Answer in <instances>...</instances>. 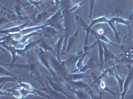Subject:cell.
I'll list each match as a JSON object with an SVG mask.
<instances>
[{
	"label": "cell",
	"instance_id": "obj_1",
	"mask_svg": "<svg viewBox=\"0 0 133 99\" xmlns=\"http://www.w3.org/2000/svg\"><path fill=\"white\" fill-rule=\"evenodd\" d=\"M34 48L31 49L30 50L26 53L25 56H27V63H14L13 65H10L9 67H17L21 69H24L27 70L30 73L31 75L33 77L35 80L38 81L40 82V84L44 87V85L43 83L42 78H41V75H40L39 68L38 65V61L37 58H35L34 56V51H33Z\"/></svg>",
	"mask_w": 133,
	"mask_h": 99
},
{
	"label": "cell",
	"instance_id": "obj_2",
	"mask_svg": "<svg viewBox=\"0 0 133 99\" xmlns=\"http://www.w3.org/2000/svg\"><path fill=\"white\" fill-rule=\"evenodd\" d=\"M76 20L78 21V23L83 27V30H85L86 32V36H85V42H84V46H83V51L84 52H87L91 50L93 48V47L97 44V40L92 44L91 46H89V37L90 35V30L92 29V27L94 25H95L97 24H101V23H109L110 19H107L106 16H102L101 17L95 19H92L91 21V24L89 25H88L85 21H83L81 18H80L78 15L76 16Z\"/></svg>",
	"mask_w": 133,
	"mask_h": 99
},
{
	"label": "cell",
	"instance_id": "obj_3",
	"mask_svg": "<svg viewBox=\"0 0 133 99\" xmlns=\"http://www.w3.org/2000/svg\"><path fill=\"white\" fill-rule=\"evenodd\" d=\"M48 55L51 68H53L55 72L56 73L57 75L63 77L65 79L67 78L69 73L67 70V66L65 61H59L57 57H55L50 54H48Z\"/></svg>",
	"mask_w": 133,
	"mask_h": 99
},
{
	"label": "cell",
	"instance_id": "obj_4",
	"mask_svg": "<svg viewBox=\"0 0 133 99\" xmlns=\"http://www.w3.org/2000/svg\"><path fill=\"white\" fill-rule=\"evenodd\" d=\"M38 57H39L40 63H41V65H43L46 69H48L49 71L53 75V77H57V76H59V75H57L56 73L55 72L53 68H51L49 58L48 54L44 51L41 47L39 48V53H38Z\"/></svg>",
	"mask_w": 133,
	"mask_h": 99
},
{
	"label": "cell",
	"instance_id": "obj_5",
	"mask_svg": "<svg viewBox=\"0 0 133 99\" xmlns=\"http://www.w3.org/2000/svg\"><path fill=\"white\" fill-rule=\"evenodd\" d=\"M127 66L129 68V71L127 77L124 79V82L123 84V90L121 93V99L125 98V96L127 95V93H128V90H129L130 85L133 81V67L130 65H127Z\"/></svg>",
	"mask_w": 133,
	"mask_h": 99
},
{
	"label": "cell",
	"instance_id": "obj_6",
	"mask_svg": "<svg viewBox=\"0 0 133 99\" xmlns=\"http://www.w3.org/2000/svg\"><path fill=\"white\" fill-rule=\"evenodd\" d=\"M47 81H48V83L49 84V85L53 88L54 90H57V91L59 92V93H61L63 94L66 96L68 97V98H73V97L69 95H68V94L66 93V92L64 90V89H63V79L61 80V81H55L52 78L49 77H47Z\"/></svg>",
	"mask_w": 133,
	"mask_h": 99
},
{
	"label": "cell",
	"instance_id": "obj_7",
	"mask_svg": "<svg viewBox=\"0 0 133 99\" xmlns=\"http://www.w3.org/2000/svg\"><path fill=\"white\" fill-rule=\"evenodd\" d=\"M29 4H30V3H23L20 0H15V7L14 9V11L16 13L20 21H30L29 16H23L22 15V10H23V8L27 7Z\"/></svg>",
	"mask_w": 133,
	"mask_h": 99
},
{
	"label": "cell",
	"instance_id": "obj_8",
	"mask_svg": "<svg viewBox=\"0 0 133 99\" xmlns=\"http://www.w3.org/2000/svg\"><path fill=\"white\" fill-rule=\"evenodd\" d=\"M45 83L47 85V87L46 88L45 87H43L42 89H41V90H43L45 92H46V93H47L49 96H51L52 98H68V97L65 96L64 94L54 90L49 85L47 81H45Z\"/></svg>",
	"mask_w": 133,
	"mask_h": 99
},
{
	"label": "cell",
	"instance_id": "obj_9",
	"mask_svg": "<svg viewBox=\"0 0 133 99\" xmlns=\"http://www.w3.org/2000/svg\"><path fill=\"white\" fill-rule=\"evenodd\" d=\"M1 46H2V47H3L5 49H6L8 51H9V52L11 53V56H12V61H11L10 64H6V63H1V65L10 66L11 65L14 64V63H16V61L18 60L19 56V55H18L17 53L16 48H15V46H11V45H8V44H3V43H1Z\"/></svg>",
	"mask_w": 133,
	"mask_h": 99
},
{
	"label": "cell",
	"instance_id": "obj_10",
	"mask_svg": "<svg viewBox=\"0 0 133 99\" xmlns=\"http://www.w3.org/2000/svg\"><path fill=\"white\" fill-rule=\"evenodd\" d=\"M110 19L111 20V21H112L114 24H124V25L127 26L128 29H129V35H127L125 37H124V39H123V44L121 45V48H123V45H124V40H125V39L128 37V36H130V34H131V29H130V23H131V21H130L129 19V20L124 19L121 18V17H118V16H111Z\"/></svg>",
	"mask_w": 133,
	"mask_h": 99
},
{
	"label": "cell",
	"instance_id": "obj_11",
	"mask_svg": "<svg viewBox=\"0 0 133 99\" xmlns=\"http://www.w3.org/2000/svg\"><path fill=\"white\" fill-rule=\"evenodd\" d=\"M29 21H25L24 23L22 24H20L18 26H15V27H13L11 28H9L8 29H5V30H2L0 31V32L2 34H5V35H8V34H15V33L20 32L22 30L25 29L26 27L28 26L29 23Z\"/></svg>",
	"mask_w": 133,
	"mask_h": 99
},
{
	"label": "cell",
	"instance_id": "obj_12",
	"mask_svg": "<svg viewBox=\"0 0 133 99\" xmlns=\"http://www.w3.org/2000/svg\"><path fill=\"white\" fill-rule=\"evenodd\" d=\"M99 64H98V63H97V62H95L93 55H92V54H91V56L89 57V60H88L87 63L85 65H83L77 72L85 73L86 72L87 69H92V70H94V69H95L96 68H97L98 67H99Z\"/></svg>",
	"mask_w": 133,
	"mask_h": 99
},
{
	"label": "cell",
	"instance_id": "obj_13",
	"mask_svg": "<svg viewBox=\"0 0 133 99\" xmlns=\"http://www.w3.org/2000/svg\"><path fill=\"white\" fill-rule=\"evenodd\" d=\"M90 34L93 35L96 38H98V39H100L101 41H103V42H107V43L109 44L110 45H112L115 47H117V48H121V46H117L116 44H115L113 42H111V41L108 38L107 36H105L104 34H100V33H98V31H97V30H95V29H91V30H90Z\"/></svg>",
	"mask_w": 133,
	"mask_h": 99
},
{
	"label": "cell",
	"instance_id": "obj_14",
	"mask_svg": "<svg viewBox=\"0 0 133 99\" xmlns=\"http://www.w3.org/2000/svg\"><path fill=\"white\" fill-rule=\"evenodd\" d=\"M66 87L70 90V91L72 92L73 94H75V95L77 96V97L79 98H81V99L91 98L89 94L86 90H84V89H79V88H77V89H71V87H69L68 85H66Z\"/></svg>",
	"mask_w": 133,
	"mask_h": 99
},
{
	"label": "cell",
	"instance_id": "obj_15",
	"mask_svg": "<svg viewBox=\"0 0 133 99\" xmlns=\"http://www.w3.org/2000/svg\"><path fill=\"white\" fill-rule=\"evenodd\" d=\"M2 8V14L3 16H5L6 18H8V19L10 21V22H13V21H16L19 20L18 16L16 14V13L14 11H11L8 9L7 8L4 7L3 6H1Z\"/></svg>",
	"mask_w": 133,
	"mask_h": 99
},
{
	"label": "cell",
	"instance_id": "obj_16",
	"mask_svg": "<svg viewBox=\"0 0 133 99\" xmlns=\"http://www.w3.org/2000/svg\"><path fill=\"white\" fill-rule=\"evenodd\" d=\"M64 15L63 13V9L61 7L59 10L57 11L56 13H55L53 15L50 16L49 18L47 19L45 22V24H49L50 25H51L52 24L55 23L57 21L62 19Z\"/></svg>",
	"mask_w": 133,
	"mask_h": 99
},
{
	"label": "cell",
	"instance_id": "obj_17",
	"mask_svg": "<svg viewBox=\"0 0 133 99\" xmlns=\"http://www.w3.org/2000/svg\"><path fill=\"white\" fill-rule=\"evenodd\" d=\"M102 44H103V49H104V63L109 62L110 60H116L117 61H119V60L113 54V52L108 48L105 42L102 41Z\"/></svg>",
	"mask_w": 133,
	"mask_h": 99
},
{
	"label": "cell",
	"instance_id": "obj_18",
	"mask_svg": "<svg viewBox=\"0 0 133 99\" xmlns=\"http://www.w3.org/2000/svg\"><path fill=\"white\" fill-rule=\"evenodd\" d=\"M43 32L42 35L48 38H51L53 36H56L57 35H59L60 34V32L58 31L57 30H56L55 29H54L53 27L51 26H47V27H44L43 29H41Z\"/></svg>",
	"mask_w": 133,
	"mask_h": 99
},
{
	"label": "cell",
	"instance_id": "obj_19",
	"mask_svg": "<svg viewBox=\"0 0 133 99\" xmlns=\"http://www.w3.org/2000/svg\"><path fill=\"white\" fill-rule=\"evenodd\" d=\"M64 39H65L64 35H61V36H60V38L58 39L57 43L55 44V54H56V57L59 61H61L60 59V55L61 54L63 46Z\"/></svg>",
	"mask_w": 133,
	"mask_h": 99
},
{
	"label": "cell",
	"instance_id": "obj_20",
	"mask_svg": "<svg viewBox=\"0 0 133 99\" xmlns=\"http://www.w3.org/2000/svg\"><path fill=\"white\" fill-rule=\"evenodd\" d=\"M79 33H80V30H77L75 32L73 33V35H71L69 38L68 41H67V46H66V53H68L71 50V48L74 46L75 43L77 41L78 36H79Z\"/></svg>",
	"mask_w": 133,
	"mask_h": 99
},
{
	"label": "cell",
	"instance_id": "obj_21",
	"mask_svg": "<svg viewBox=\"0 0 133 99\" xmlns=\"http://www.w3.org/2000/svg\"><path fill=\"white\" fill-rule=\"evenodd\" d=\"M116 68V66H113V67L111 68H109V69H104L103 72H102L101 75H100L98 77H97V79H95V81H94V82L99 81V80H102L103 79L108 77L109 76H112H112H114V74H115V69Z\"/></svg>",
	"mask_w": 133,
	"mask_h": 99
},
{
	"label": "cell",
	"instance_id": "obj_22",
	"mask_svg": "<svg viewBox=\"0 0 133 99\" xmlns=\"http://www.w3.org/2000/svg\"><path fill=\"white\" fill-rule=\"evenodd\" d=\"M19 79H18L17 77H14L12 76H1V77H0V82H1V85H0V90H2L3 85L5 84L6 82H17V83H19Z\"/></svg>",
	"mask_w": 133,
	"mask_h": 99
},
{
	"label": "cell",
	"instance_id": "obj_23",
	"mask_svg": "<svg viewBox=\"0 0 133 99\" xmlns=\"http://www.w3.org/2000/svg\"><path fill=\"white\" fill-rule=\"evenodd\" d=\"M98 44V59H99L100 66L103 67L104 65V49H103L102 41L98 38H96Z\"/></svg>",
	"mask_w": 133,
	"mask_h": 99
},
{
	"label": "cell",
	"instance_id": "obj_24",
	"mask_svg": "<svg viewBox=\"0 0 133 99\" xmlns=\"http://www.w3.org/2000/svg\"><path fill=\"white\" fill-rule=\"evenodd\" d=\"M88 77H91V76L89 75H86L84 74V73H70L69 74L67 78L65 79H69V80H72V81H79V80L83 79V78H88Z\"/></svg>",
	"mask_w": 133,
	"mask_h": 99
},
{
	"label": "cell",
	"instance_id": "obj_25",
	"mask_svg": "<svg viewBox=\"0 0 133 99\" xmlns=\"http://www.w3.org/2000/svg\"><path fill=\"white\" fill-rule=\"evenodd\" d=\"M84 53H85L84 52V51H83V50H82V51L77 52V54H75V55H73L72 56H71V57H70L68 60H65V63H66V66H67V67H69V66L70 67V66L73 64V63H77V61H78V60L80 58L81 56L82 55L84 54Z\"/></svg>",
	"mask_w": 133,
	"mask_h": 99
},
{
	"label": "cell",
	"instance_id": "obj_26",
	"mask_svg": "<svg viewBox=\"0 0 133 99\" xmlns=\"http://www.w3.org/2000/svg\"><path fill=\"white\" fill-rule=\"evenodd\" d=\"M91 51V50H89V51H88L87 52H85L84 54L82 55L80 57V58L78 60V61H77V63H76V67H77V69H75V70L73 71H71V73H77L78 71L79 70V69H81V68L83 67V65H84V60H85V57L87 56V55Z\"/></svg>",
	"mask_w": 133,
	"mask_h": 99
},
{
	"label": "cell",
	"instance_id": "obj_27",
	"mask_svg": "<svg viewBox=\"0 0 133 99\" xmlns=\"http://www.w3.org/2000/svg\"><path fill=\"white\" fill-rule=\"evenodd\" d=\"M39 44L40 45V47H41L45 52H47V54H50V52H53L55 55L56 56L55 50H53L51 47L50 46L49 44L48 43H47L44 40L40 39V42Z\"/></svg>",
	"mask_w": 133,
	"mask_h": 99
},
{
	"label": "cell",
	"instance_id": "obj_28",
	"mask_svg": "<svg viewBox=\"0 0 133 99\" xmlns=\"http://www.w3.org/2000/svg\"><path fill=\"white\" fill-rule=\"evenodd\" d=\"M116 68H115V74H114V76L115 77L116 81H118V86H119V88H120V90H121V92L122 93L123 90V84H124V79H123L122 77H121L119 76V75H118L117 71H116Z\"/></svg>",
	"mask_w": 133,
	"mask_h": 99
},
{
	"label": "cell",
	"instance_id": "obj_29",
	"mask_svg": "<svg viewBox=\"0 0 133 99\" xmlns=\"http://www.w3.org/2000/svg\"><path fill=\"white\" fill-rule=\"evenodd\" d=\"M16 87H14L12 89H7V90L11 92L12 93L13 96H14L15 97H16L17 98H23V96L21 95V92H20L19 89V90H17Z\"/></svg>",
	"mask_w": 133,
	"mask_h": 99
},
{
	"label": "cell",
	"instance_id": "obj_30",
	"mask_svg": "<svg viewBox=\"0 0 133 99\" xmlns=\"http://www.w3.org/2000/svg\"><path fill=\"white\" fill-rule=\"evenodd\" d=\"M19 85L17 87H16L17 88H18V87H22V88H24L25 89L28 90H30V91H33V88L31 85L29 83H27V82H21V80H19Z\"/></svg>",
	"mask_w": 133,
	"mask_h": 99
},
{
	"label": "cell",
	"instance_id": "obj_31",
	"mask_svg": "<svg viewBox=\"0 0 133 99\" xmlns=\"http://www.w3.org/2000/svg\"><path fill=\"white\" fill-rule=\"evenodd\" d=\"M31 5H32L33 7H35V9H37L40 10V5L43 3L45 1H35V0H27Z\"/></svg>",
	"mask_w": 133,
	"mask_h": 99
},
{
	"label": "cell",
	"instance_id": "obj_32",
	"mask_svg": "<svg viewBox=\"0 0 133 99\" xmlns=\"http://www.w3.org/2000/svg\"><path fill=\"white\" fill-rule=\"evenodd\" d=\"M1 72H0V75L1 76H12L14 77H16L15 76H14V74H12L11 72H9V71L7 70L5 68H3V65H1Z\"/></svg>",
	"mask_w": 133,
	"mask_h": 99
},
{
	"label": "cell",
	"instance_id": "obj_33",
	"mask_svg": "<svg viewBox=\"0 0 133 99\" xmlns=\"http://www.w3.org/2000/svg\"><path fill=\"white\" fill-rule=\"evenodd\" d=\"M96 0H92V2H91V4L90 5V11H89V15L88 18L91 19V20H92V10H93L94 6H95V3Z\"/></svg>",
	"mask_w": 133,
	"mask_h": 99
},
{
	"label": "cell",
	"instance_id": "obj_34",
	"mask_svg": "<svg viewBox=\"0 0 133 99\" xmlns=\"http://www.w3.org/2000/svg\"><path fill=\"white\" fill-rule=\"evenodd\" d=\"M84 3H85V1H84V2H81V3H77V5H75V6H73V7L70 9V11H71V12H73V11L77 10V9H79V8L82 5H83Z\"/></svg>",
	"mask_w": 133,
	"mask_h": 99
},
{
	"label": "cell",
	"instance_id": "obj_35",
	"mask_svg": "<svg viewBox=\"0 0 133 99\" xmlns=\"http://www.w3.org/2000/svg\"><path fill=\"white\" fill-rule=\"evenodd\" d=\"M1 21V26L3 25V24H5V23H8L10 22V21H9L8 18H6L5 16H3V15H2V17H1V21Z\"/></svg>",
	"mask_w": 133,
	"mask_h": 99
},
{
	"label": "cell",
	"instance_id": "obj_36",
	"mask_svg": "<svg viewBox=\"0 0 133 99\" xmlns=\"http://www.w3.org/2000/svg\"><path fill=\"white\" fill-rule=\"evenodd\" d=\"M44 1H47V2H49V3H53V4H55V2H51V0H44Z\"/></svg>",
	"mask_w": 133,
	"mask_h": 99
},
{
	"label": "cell",
	"instance_id": "obj_37",
	"mask_svg": "<svg viewBox=\"0 0 133 99\" xmlns=\"http://www.w3.org/2000/svg\"><path fill=\"white\" fill-rule=\"evenodd\" d=\"M89 5H91V2H92V0H89Z\"/></svg>",
	"mask_w": 133,
	"mask_h": 99
},
{
	"label": "cell",
	"instance_id": "obj_38",
	"mask_svg": "<svg viewBox=\"0 0 133 99\" xmlns=\"http://www.w3.org/2000/svg\"><path fill=\"white\" fill-rule=\"evenodd\" d=\"M41 1H44V0H41Z\"/></svg>",
	"mask_w": 133,
	"mask_h": 99
}]
</instances>
